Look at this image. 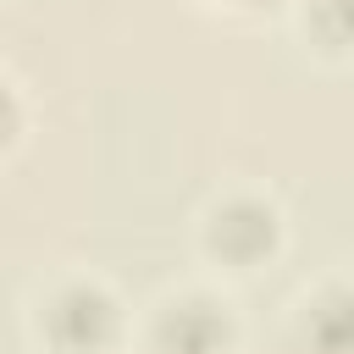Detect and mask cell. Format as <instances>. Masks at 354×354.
<instances>
[{
	"label": "cell",
	"instance_id": "cell-1",
	"mask_svg": "<svg viewBox=\"0 0 354 354\" xmlns=\"http://www.w3.org/2000/svg\"><path fill=\"white\" fill-rule=\"evenodd\" d=\"M33 343L44 354H111L127 337V310L100 277H55L33 299Z\"/></svg>",
	"mask_w": 354,
	"mask_h": 354
},
{
	"label": "cell",
	"instance_id": "cell-2",
	"mask_svg": "<svg viewBox=\"0 0 354 354\" xmlns=\"http://www.w3.org/2000/svg\"><path fill=\"white\" fill-rule=\"evenodd\" d=\"M282 238H288V227H282L277 199H266L254 188H232V194L210 199L199 216V249L227 271H260L266 260L282 254Z\"/></svg>",
	"mask_w": 354,
	"mask_h": 354
},
{
	"label": "cell",
	"instance_id": "cell-3",
	"mask_svg": "<svg viewBox=\"0 0 354 354\" xmlns=\"http://www.w3.org/2000/svg\"><path fill=\"white\" fill-rule=\"evenodd\" d=\"M144 348L149 354H232L238 348L232 299L216 288L166 293L144 321Z\"/></svg>",
	"mask_w": 354,
	"mask_h": 354
},
{
	"label": "cell",
	"instance_id": "cell-4",
	"mask_svg": "<svg viewBox=\"0 0 354 354\" xmlns=\"http://www.w3.org/2000/svg\"><path fill=\"white\" fill-rule=\"evenodd\" d=\"M299 326H304V348L310 354H348V288L337 277L321 282L299 304Z\"/></svg>",
	"mask_w": 354,
	"mask_h": 354
},
{
	"label": "cell",
	"instance_id": "cell-5",
	"mask_svg": "<svg viewBox=\"0 0 354 354\" xmlns=\"http://www.w3.org/2000/svg\"><path fill=\"white\" fill-rule=\"evenodd\" d=\"M304 33L315 50H326L332 61H343L348 44V0H310L304 6Z\"/></svg>",
	"mask_w": 354,
	"mask_h": 354
},
{
	"label": "cell",
	"instance_id": "cell-6",
	"mask_svg": "<svg viewBox=\"0 0 354 354\" xmlns=\"http://www.w3.org/2000/svg\"><path fill=\"white\" fill-rule=\"evenodd\" d=\"M22 133H28V111H22V94H17V83L0 72V155H11V149L22 144Z\"/></svg>",
	"mask_w": 354,
	"mask_h": 354
},
{
	"label": "cell",
	"instance_id": "cell-7",
	"mask_svg": "<svg viewBox=\"0 0 354 354\" xmlns=\"http://www.w3.org/2000/svg\"><path fill=\"white\" fill-rule=\"evenodd\" d=\"M199 6H216V11H266L277 0H199Z\"/></svg>",
	"mask_w": 354,
	"mask_h": 354
}]
</instances>
